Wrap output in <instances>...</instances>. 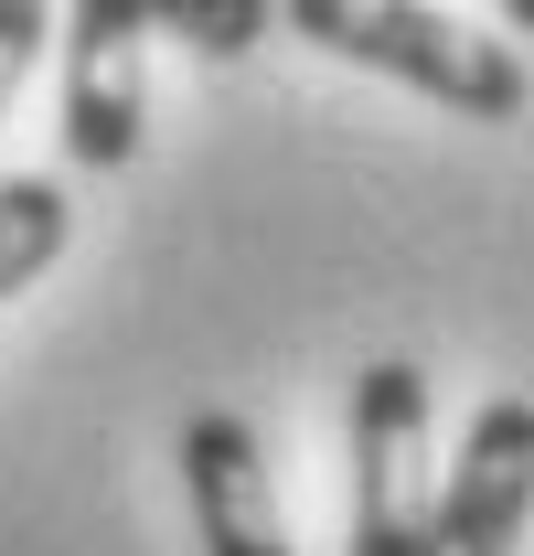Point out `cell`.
<instances>
[{"label":"cell","mask_w":534,"mask_h":556,"mask_svg":"<svg viewBox=\"0 0 534 556\" xmlns=\"http://www.w3.org/2000/svg\"><path fill=\"white\" fill-rule=\"evenodd\" d=\"M278 33L321 43L342 65L396 75V86H417V97L449 108V118H481V129L524 118V65H513V43L470 33V22L428 11V0H289Z\"/></svg>","instance_id":"1"},{"label":"cell","mask_w":534,"mask_h":556,"mask_svg":"<svg viewBox=\"0 0 534 556\" xmlns=\"http://www.w3.org/2000/svg\"><path fill=\"white\" fill-rule=\"evenodd\" d=\"M438 503V450H428V375L374 364L353 386V546L342 556H417Z\"/></svg>","instance_id":"2"},{"label":"cell","mask_w":534,"mask_h":556,"mask_svg":"<svg viewBox=\"0 0 534 556\" xmlns=\"http://www.w3.org/2000/svg\"><path fill=\"white\" fill-rule=\"evenodd\" d=\"M524 525H534V396H492L470 417L438 503H428V546L417 556H513Z\"/></svg>","instance_id":"3"},{"label":"cell","mask_w":534,"mask_h":556,"mask_svg":"<svg viewBox=\"0 0 534 556\" xmlns=\"http://www.w3.org/2000/svg\"><path fill=\"white\" fill-rule=\"evenodd\" d=\"M65 33V150L75 172H118L139 150V54H150V0H86Z\"/></svg>","instance_id":"4"},{"label":"cell","mask_w":534,"mask_h":556,"mask_svg":"<svg viewBox=\"0 0 534 556\" xmlns=\"http://www.w3.org/2000/svg\"><path fill=\"white\" fill-rule=\"evenodd\" d=\"M182 492H193V546L203 556H289L267 450H257V428L236 407L182 417Z\"/></svg>","instance_id":"5"},{"label":"cell","mask_w":534,"mask_h":556,"mask_svg":"<svg viewBox=\"0 0 534 556\" xmlns=\"http://www.w3.org/2000/svg\"><path fill=\"white\" fill-rule=\"evenodd\" d=\"M65 236H75L65 182H54V172H11V182H0V300H22L33 278L54 268Z\"/></svg>","instance_id":"6"},{"label":"cell","mask_w":534,"mask_h":556,"mask_svg":"<svg viewBox=\"0 0 534 556\" xmlns=\"http://www.w3.org/2000/svg\"><path fill=\"white\" fill-rule=\"evenodd\" d=\"M150 33H171V43H193L214 65H236L257 33H278V11H267V0H150Z\"/></svg>","instance_id":"7"},{"label":"cell","mask_w":534,"mask_h":556,"mask_svg":"<svg viewBox=\"0 0 534 556\" xmlns=\"http://www.w3.org/2000/svg\"><path fill=\"white\" fill-rule=\"evenodd\" d=\"M43 33H54L43 0H0V129H11V108H22V75L43 54Z\"/></svg>","instance_id":"8"},{"label":"cell","mask_w":534,"mask_h":556,"mask_svg":"<svg viewBox=\"0 0 534 556\" xmlns=\"http://www.w3.org/2000/svg\"><path fill=\"white\" fill-rule=\"evenodd\" d=\"M503 22H513V33H534V0H513V11H503Z\"/></svg>","instance_id":"9"}]
</instances>
